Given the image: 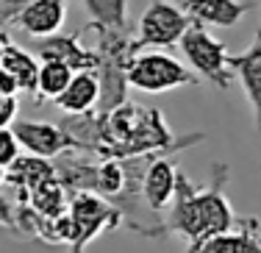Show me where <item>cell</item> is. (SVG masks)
<instances>
[{
    "mask_svg": "<svg viewBox=\"0 0 261 253\" xmlns=\"http://www.w3.org/2000/svg\"><path fill=\"white\" fill-rule=\"evenodd\" d=\"M20 147H25L31 156L39 159H53L70 145L64 128L53 125V122H36V120H14L11 125Z\"/></svg>",
    "mask_w": 261,
    "mask_h": 253,
    "instance_id": "obj_7",
    "label": "cell"
},
{
    "mask_svg": "<svg viewBox=\"0 0 261 253\" xmlns=\"http://www.w3.org/2000/svg\"><path fill=\"white\" fill-rule=\"evenodd\" d=\"M225 164H214V184L211 187H192V181L178 172L175 197H172V217L170 228L189 242V253L200 242H206L214 234L228 231L236 223V214L225 197V189L220 187V178L228 175Z\"/></svg>",
    "mask_w": 261,
    "mask_h": 253,
    "instance_id": "obj_1",
    "label": "cell"
},
{
    "mask_svg": "<svg viewBox=\"0 0 261 253\" xmlns=\"http://www.w3.org/2000/svg\"><path fill=\"white\" fill-rule=\"evenodd\" d=\"M192 253H261V225L256 217H245L222 234L200 242Z\"/></svg>",
    "mask_w": 261,
    "mask_h": 253,
    "instance_id": "obj_8",
    "label": "cell"
},
{
    "mask_svg": "<svg viewBox=\"0 0 261 253\" xmlns=\"http://www.w3.org/2000/svg\"><path fill=\"white\" fill-rule=\"evenodd\" d=\"M178 45H181L186 61L192 64V70H195L197 75H203L206 81H211L217 89H228V86H231V81L236 78L233 67H231V53H228V47L222 45L220 39H214V36L208 34L206 26L192 22Z\"/></svg>",
    "mask_w": 261,
    "mask_h": 253,
    "instance_id": "obj_3",
    "label": "cell"
},
{
    "mask_svg": "<svg viewBox=\"0 0 261 253\" xmlns=\"http://www.w3.org/2000/svg\"><path fill=\"white\" fill-rule=\"evenodd\" d=\"M17 172L11 175V181H20V184H28L31 189H36L39 184L50 181L56 178L53 172V164L47 162V159H39V156H28V159H17L14 164H11Z\"/></svg>",
    "mask_w": 261,
    "mask_h": 253,
    "instance_id": "obj_16",
    "label": "cell"
},
{
    "mask_svg": "<svg viewBox=\"0 0 261 253\" xmlns=\"http://www.w3.org/2000/svg\"><path fill=\"white\" fill-rule=\"evenodd\" d=\"M75 70L61 59H45L39 64V81H36V97L45 100H56L61 92L67 89V84L72 81Z\"/></svg>",
    "mask_w": 261,
    "mask_h": 253,
    "instance_id": "obj_15",
    "label": "cell"
},
{
    "mask_svg": "<svg viewBox=\"0 0 261 253\" xmlns=\"http://www.w3.org/2000/svg\"><path fill=\"white\" fill-rule=\"evenodd\" d=\"M20 112V103L17 97H0V128H11Z\"/></svg>",
    "mask_w": 261,
    "mask_h": 253,
    "instance_id": "obj_21",
    "label": "cell"
},
{
    "mask_svg": "<svg viewBox=\"0 0 261 253\" xmlns=\"http://www.w3.org/2000/svg\"><path fill=\"white\" fill-rule=\"evenodd\" d=\"M258 39H261V31H258Z\"/></svg>",
    "mask_w": 261,
    "mask_h": 253,
    "instance_id": "obj_25",
    "label": "cell"
},
{
    "mask_svg": "<svg viewBox=\"0 0 261 253\" xmlns=\"http://www.w3.org/2000/svg\"><path fill=\"white\" fill-rule=\"evenodd\" d=\"M67 20V0H28L14 17V26L34 39L59 34Z\"/></svg>",
    "mask_w": 261,
    "mask_h": 253,
    "instance_id": "obj_6",
    "label": "cell"
},
{
    "mask_svg": "<svg viewBox=\"0 0 261 253\" xmlns=\"http://www.w3.org/2000/svg\"><path fill=\"white\" fill-rule=\"evenodd\" d=\"M181 9L189 14L192 22L233 28L250 11V3H242V0H181Z\"/></svg>",
    "mask_w": 261,
    "mask_h": 253,
    "instance_id": "obj_9",
    "label": "cell"
},
{
    "mask_svg": "<svg viewBox=\"0 0 261 253\" xmlns=\"http://www.w3.org/2000/svg\"><path fill=\"white\" fill-rule=\"evenodd\" d=\"M6 175H9V172H6V167H3V164H0V184L6 181Z\"/></svg>",
    "mask_w": 261,
    "mask_h": 253,
    "instance_id": "obj_23",
    "label": "cell"
},
{
    "mask_svg": "<svg viewBox=\"0 0 261 253\" xmlns=\"http://www.w3.org/2000/svg\"><path fill=\"white\" fill-rule=\"evenodd\" d=\"M34 206L47 217H61L64 214V195H61V187L56 184V178L39 184L34 189Z\"/></svg>",
    "mask_w": 261,
    "mask_h": 253,
    "instance_id": "obj_18",
    "label": "cell"
},
{
    "mask_svg": "<svg viewBox=\"0 0 261 253\" xmlns=\"http://www.w3.org/2000/svg\"><path fill=\"white\" fill-rule=\"evenodd\" d=\"M3 42H6V36L0 34V61H3Z\"/></svg>",
    "mask_w": 261,
    "mask_h": 253,
    "instance_id": "obj_24",
    "label": "cell"
},
{
    "mask_svg": "<svg viewBox=\"0 0 261 253\" xmlns=\"http://www.w3.org/2000/svg\"><path fill=\"white\" fill-rule=\"evenodd\" d=\"M39 56L42 59H61L72 67V70H97L100 59L97 53H89L78 45V36H45L39 42Z\"/></svg>",
    "mask_w": 261,
    "mask_h": 253,
    "instance_id": "obj_13",
    "label": "cell"
},
{
    "mask_svg": "<svg viewBox=\"0 0 261 253\" xmlns=\"http://www.w3.org/2000/svg\"><path fill=\"white\" fill-rule=\"evenodd\" d=\"M111 217H117V212L106 206L97 195L81 192V195L72 197L70 220H72V225H75V242H72L75 245V253L84 250V242H89L95 234L111 228Z\"/></svg>",
    "mask_w": 261,
    "mask_h": 253,
    "instance_id": "obj_5",
    "label": "cell"
},
{
    "mask_svg": "<svg viewBox=\"0 0 261 253\" xmlns=\"http://www.w3.org/2000/svg\"><path fill=\"white\" fill-rule=\"evenodd\" d=\"M192 26L189 14L181 6L170 3V0H153L145 9L139 20V36L130 45V56L139 50H150V47H170L175 42H181L186 28Z\"/></svg>",
    "mask_w": 261,
    "mask_h": 253,
    "instance_id": "obj_4",
    "label": "cell"
},
{
    "mask_svg": "<svg viewBox=\"0 0 261 253\" xmlns=\"http://www.w3.org/2000/svg\"><path fill=\"white\" fill-rule=\"evenodd\" d=\"M231 67L236 81L242 84L247 95V103H250L253 117H256V128L261 131V39L253 42L245 53L231 56Z\"/></svg>",
    "mask_w": 261,
    "mask_h": 253,
    "instance_id": "obj_10",
    "label": "cell"
},
{
    "mask_svg": "<svg viewBox=\"0 0 261 253\" xmlns=\"http://www.w3.org/2000/svg\"><path fill=\"white\" fill-rule=\"evenodd\" d=\"M122 184H125V172L117 162H106L103 167H97V181L95 187L100 189L103 195H117L122 189Z\"/></svg>",
    "mask_w": 261,
    "mask_h": 253,
    "instance_id": "obj_19",
    "label": "cell"
},
{
    "mask_svg": "<svg viewBox=\"0 0 261 253\" xmlns=\"http://www.w3.org/2000/svg\"><path fill=\"white\" fill-rule=\"evenodd\" d=\"M125 78L128 86H134L139 92H150V95L170 92L175 86H189L197 81L192 70H186L178 59H172L164 50H156V47H150L145 53H134L128 59Z\"/></svg>",
    "mask_w": 261,
    "mask_h": 253,
    "instance_id": "obj_2",
    "label": "cell"
},
{
    "mask_svg": "<svg viewBox=\"0 0 261 253\" xmlns=\"http://www.w3.org/2000/svg\"><path fill=\"white\" fill-rule=\"evenodd\" d=\"M20 159V142H17L11 128H0V164L11 167Z\"/></svg>",
    "mask_w": 261,
    "mask_h": 253,
    "instance_id": "obj_20",
    "label": "cell"
},
{
    "mask_svg": "<svg viewBox=\"0 0 261 253\" xmlns=\"http://www.w3.org/2000/svg\"><path fill=\"white\" fill-rule=\"evenodd\" d=\"M0 67L17 78L20 92H31V95H36V81H39V61H36L34 53H28L25 47H20V45H14V42L6 39V42H3V61H0Z\"/></svg>",
    "mask_w": 261,
    "mask_h": 253,
    "instance_id": "obj_14",
    "label": "cell"
},
{
    "mask_svg": "<svg viewBox=\"0 0 261 253\" xmlns=\"http://www.w3.org/2000/svg\"><path fill=\"white\" fill-rule=\"evenodd\" d=\"M175 184H178V167L167 159H156L147 167L145 178H142V195H145L150 209H167L175 197Z\"/></svg>",
    "mask_w": 261,
    "mask_h": 253,
    "instance_id": "obj_12",
    "label": "cell"
},
{
    "mask_svg": "<svg viewBox=\"0 0 261 253\" xmlns=\"http://www.w3.org/2000/svg\"><path fill=\"white\" fill-rule=\"evenodd\" d=\"M92 11L95 22L103 28H122L125 26V0H84Z\"/></svg>",
    "mask_w": 261,
    "mask_h": 253,
    "instance_id": "obj_17",
    "label": "cell"
},
{
    "mask_svg": "<svg viewBox=\"0 0 261 253\" xmlns=\"http://www.w3.org/2000/svg\"><path fill=\"white\" fill-rule=\"evenodd\" d=\"M17 92H20V84H17V78L0 67V97H17Z\"/></svg>",
    "mask_w": 261,
    "mask_h": 253,
    "instance_id": "obj_22",
    "label": "cell"
},
{
    "mask_svg": "<svg viewBox=\"0 0 261 253\" xmlns=\"http://www.w3.org/2000/svg\"><path fill=\"white\" fill-rule=\"evenodd\" d=\"M100 100V78L95 70H78L72 75V81L67 84V89L56 97V106L67 114H86L95 109V103Z\"/></svg>",
    "mask_w": 261,
    "mask_h": 253,
    "instance_id": "obj_11",
    "label": "cell"
}]
</instances>
